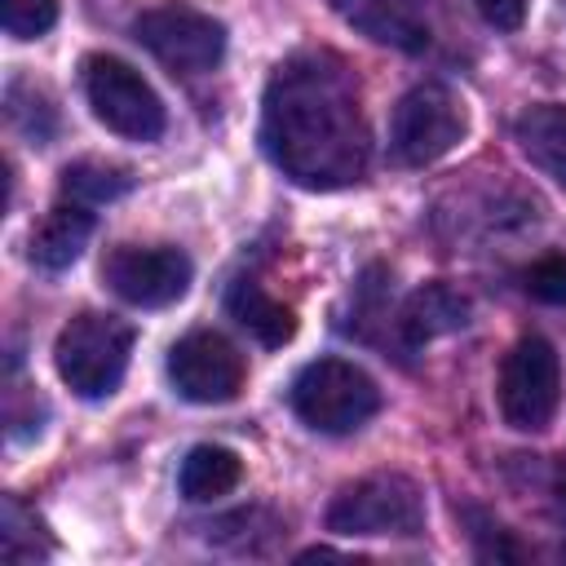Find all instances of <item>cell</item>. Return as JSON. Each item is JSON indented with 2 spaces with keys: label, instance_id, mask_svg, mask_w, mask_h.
<instances>
[{
  "label": "cell",
  "instance_id": "obj_1",
  "mask_svg": "<svg viewBox=\"0 0 566 566\" xmlns=\"http://www.w3.org/2000/svg\"><path fill=\"white\" fill-rule=\"evenodd\" d=\"M261 146L305 190L354 186L371 155L354 75L327 53L287 57L265 84Z\"/></svg>",
  "mask_w": 566,
  "mask_h": 566
},
{
  "label": "cell",
  "instance_id": "obj_2",
  "mask_svg": "<svg viewBox=\"0 0 566 566\" xmlns=\"http://www.w3.org/2000/svg\"><path fill=\"white\" fill-rule=\"evenodd\" d=\"M133 327L115 314L84 310L53 340V367L75 398H111L128 371Z\"/></svg>",
  "mask_w": 566,
  "mask_h": 566
},
{
  "label": "cell",
  "instance_id": "obj_3",
  "mask_svg": "<svg viewBox=\"0 0 566 566\" xmlns=\"http://www.w3.org/2000/svg\"><path fill=\"white\" fill-rule=\"evenodd\" d=\"M292 411L314 433H354L380 411L376 380L349 358H314L292 380Z\"/></svg>",
  "mask_w": 566,
  "mask_h": 566
},
{
  "label": "cell",
  "instance_id": "obj_4",
  "mask_svg": "<svg viewBox=\"0 0 566 566\" xmlns=\"http://www.w3.org/2000/svg\"><path fill=\"white\" fill-rule=\"evenodd\" d=\"M327 531L336 535H420L424 531V491L407 473H367L349 482L332 509Z\"/></svg>",
  "mask_w": 566,
  "mask_h": 566
},
{
  "label": "cell",
  "instance_id": "obj_5",
  "mask_svg": "<svg viewBox=\"0 0 566 566\" xmlns=\"http://www.w3.org/2000/svg\"><path fill=\"white\" fill-rule=\"evenodd\" d=\"M84 97L97 124H106L115 137H128V142H155L168 124L164 102L142 80V71L111 53L84 57Z\"/></svg>",
  "mask_w": 566,
  "mask_h": 566
},
{
  "label": "cell",
  "instance_id": "obj_6",
  "mask_svg": "<svg viewBox=\"0 0 566 566\" xmlns=\"http://www.w3.org/2000/svg\"><path fill=\"white\" fill-rule=\"evenodd\" d=\"M469 128L464 102L447 84H416L398 97L389 115V155L402 168H424L460 146Z\"/></svg>",
  "mask_w": 566,
  "mask_h": 566
},
{
  "label": "cell",
  "instance_id": "obj_7",
  "mask_svg": "<svg viewBox=\"0 0 566 566\" xmlns=\"http://www.w3.org/2000/svg\"><path fill=\"white\" fill-rule=\"evenodd\" d=\"M495 398H500V416L509 429L517 433H539L548 429V420L557 416L562 402V363L557 349L544 336H522L504 363H500V380H495Z\"/></svg>",
  "mask_w": 566,
  "mask_h": 566
},
{
  "label": "cell",
  "instance_id": "obj_8",
  "mask_svg": "<svg viewBox=\"0 0 566 566\" xmlns=\"http://www.w3.org/2000/svg\"><path fill=\"white\" fill-rule=\"evenodd\" d=\"M137 44L164 62L172 75H199L212 71L226 53V27L212 13H199L190 4H159L146 9L133 27Z\"/></svg>",
  "mask_w": 566,
  "mask_h": 566
},
{
  "label": "cell",
  "instance_id": "obj_9",
  "mask_svg": "<svg viewBox=\"0 0 566 566\" xmlns=\"http://www.w3.org/2000/svg\"><path fill=\"white\" fill-rule=\"evenodd\" d=\"M190 274H195V265L181 248L119 243L102 261V279L111 283V292L137 310H164V305L181 301L190 287Z\"/></svg>",
  "mask_w": 566,
  "mask_h": 566
},
{
  "label": "cell",
  "instance_id": "obj_10",
  "mask_svg": "<svg viewBox=\"0 0 566 566\" xmlns=\"http://www.w3.org/2000/svg\"><path fill=\"white\" fill-rule=\"evenodd\" d=\"M168 380L186 402H230L243 389V354L221 332L195 327L168 349Z\"/></svg>",
  "mask_w": 566,
  "mask_h": 566
},
{
  "label": "cell",
  "instance_id": "obj_11",
  "mask_svg": "<svg viewBox=\"0 0 566 566\" xmlns=\"http://www.w3.org/2000/svg\"><path fill=\"white\" fill-rule=\"evenodd\" d=\"M332 9L376 44H394L402 53H420L429 44V27L407 9V0H332Z\"/></svg>",
  "mask_w": 566,
  "mask_h": 566
},
{
  "label": "cell",
  "instance_id": "obj_12",
  "mask_svg": "<svg viewBox=\"0 0 566 566\" xmlns=\"http://www.w3.org/2000/svg\"><path fill=\"white\" fill-rule=\"evenodd\" d=\"M464 323H469V301L447 283H424L420 292L407 296V305L398 314V336L407 349H420L433 336L460 332Z\"/></svg>",
  "mask_w": 566,
  "mask_h": 566
},
{
  "label": "cell",
  "instance_id": "obj_13",
  "mask_svg": "<svg viewBox=\"0 0 566 566\" xmlns=\"http://www.w3.org/2000/svg\"><path fill=\"white\" fill-rule=\"evenodd\" d=\"M226 314H230L248 336H256L265 349H279V345H287V340L296 336V314H292L283 301H274L256 279H234V283H230V292H226Z\"/></svg>",
  "mask_w": 566,
  "mask_h": 566
},
{
  "label": "cell",
  "instance_id": "obj_14",
  "mask_svg": "<svg viewBox=\"0 0 566 566\" xmlns=\"http://www.w3.org/2000/svg\"><path fill=\"white\" fill-rule=\"evenodd\" d=\"M513 137H517L522 155H526L544 177H553V181L566 190V106H557V102L526 106V111L513 119Z\"/></svg>",
  "mask_w": 566,
  "mask_h": 566
},
{
  "label": "cell",
  "instance_id": "obj_15",
  "mask_svg": "<svg viewBox=\"0 0 566 566\" xmlns=\"http://www.w3.org/2000/svg\"><path fill=\"white\" fill-rule=\"evenodd\" d=\"M93 234V212L84 203H57L35 230H31V265L57 274L80 261L84 243Z\"/></svg>",
  "mask_w": 566,
  "mask_h": 566
},
{
  "label": "cell",
  "instance_id": "obj_16",
  "mask_svg": "<svg viewBox=\"0 0 566 566\" xmlns=\"http://www.w3.org/2000/svg\"><path fill=\"white\" fill-rule=\"evenodd\" d=\"M243 478V460L230 451V447H217V442H203V447H190L181 469H177V491L190 500V504H212L221 495H230Z\"/></svg>",
  "mask_w": 566,
  "mask_h": 566
},
{
  "label": "cell",
  "instance_id": "obj_17",
  "mask_svg": "<svg viewBox=\"0 0 566 566\" xmlns=\"http://www.w3.org/2000/svg\"><path fill=\"white\" fill-rule=\"evenodd\" d=\"M62 190L75 199V203H111L119 195L133 190V177L128 168H115V164H102V159H80V164H66L62 172Z\"/></svg>",
  "mask_w": 566,
  "mask_h": 566
},
{
  "label": "cell",
  "instance_id": "obj_18",
  "mask_svg": "<svg viewBox=\"0 0 566 566\" xmlns=\"http://www.w3.org/2000/svg\"><path fill=\"white\" fill-rule=\"evenodd\" d=\"M522 292L539 305H566V256H539L522 270Z\"/></svg>",
  "mask_w": 566,
  "mask_h": 566
},
{
  "label": "cell",
  "instance_id": "obj_19",
  "mask_svg": "<svg viewBox=\"0 0 566 566\" xmlns=\"http://www.w3.org/2000/svg\"><path fill=\"white\" fill-rule=\"evenodd\" d=\"M57 22V0H4V31L13 40H35Z\"/></svg>",
  "mask_w": 566,
  "mask_h": 566
},
{
  "label": "cell",
  "instance_id": "obj_20",
  "mask_svg": "<svg viewBox=\"0 0 566 566\" xmlns=\"http://www.w3.org/2000/svg\"><path fill=\"white\" fill-rule=\"evenodd\" d=\"M478 13L495 27V31H517L526 18V0H473Z\"/></svg>",
  "mask_w": 566,
  "mask_h": 566
},
{
  "label": "cell",
  "instance_id": "obj_21",
  "mask_svg": "<svg viewBox=\"0 0 566 566\" xmlns=\"http://www.w3.org/2000/svg\"><path fill=\"white\" fill-rule=\"evenodd\" d=\"M562 522H566V482H562Z\"/></svg>",
  "mask_w": 566,
  "mask_h": 566
}]
</instances>
